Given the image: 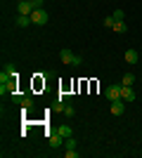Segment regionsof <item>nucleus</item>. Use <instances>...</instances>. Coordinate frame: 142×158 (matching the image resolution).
<instances>
[{
    "instance_id": "16",
    "label": "nucleus",
    "mask_w": 142,
    "mask_h": 158,
    "mask_svg": "<svg viewBox=\"0 0 142 158\" xmlns=\"http://www.w3.org/2000/svg\"><path fill=\"white\" fill-rule=\"evenodd\" d=\"M64 149H76V139H74V137H67V142H64Z\"/></svg>"
},
{
    "instance_id": "9",
    "label": "nucleus",
    "mask_w": 142,
    "mask_h": 158,
    "mask_svg": "<svg viewBox=\"0 0 142 158\" xmlns=\"http://www.w3.org/2000/svg\"><path fill=\"white\" fill-rule=\"evenodd\" d=\"M31 24H33V21H31V17H26V14H19V19H17V26H19V28H28Z\"/></svg>"
},
{
    "instance_id": "8",
    "label": "nucleus",
    "mask_w": 142,
    "mask_h": 158,
    "mask_svg": "<svg viewBox=\"0 0 142 158\" xmlns=\"http://www.w3.org/2000/svg\"><path fill=\"white\" fill-rule=\"evenodd\" d=\"M59 57H62V61H64V64H71V61H74V57H76V54L71 52L69 47H64V50H62V52H59Z\"/></svg>"
},
{
    "instance_id": "15",
    "label": "nucleus",
    "mask_w": 142,
    "mask_h": 158,
    "mask_svg": "<svg viewBox=\"0 0 142 158\" xmlns=\"http://www.w3.org/2000/svg\"><path fill=\"white\" fill-rule=\"evenodd\" d=\"M21 106H24V109H33V97H24V102H21Z\"/></svg>"
},
{
    "instance_id": "22",
    "label": "nucleus",
    "mask_w": 142,
    "mask_h": 158,
    "mask_svg": "<svg viewBox=\"0 0 142 158\" xmlns=\"http://www.w3.org/2000/svg\"><path fill=\"white\" fill-rule=\"evenodd\" d=\"M83 64V57H74V61H71V66H81Z\"/></svg>"
},
{
    "instance_id": "20",
    "label": "nucleus",
    "mask_w": 142,
    "mask_h": 158,
    "mask_svg": "<svg viewBox=\"0 0 142 158\" xmlns=\"http://www.w3.org/2000/svg\"><path fill=\"white\" fill-rule=\"evenodd\" d=\"M116 21H123V10H114V14H111Z\"/></svg>"
},
{
    "instance_id": "17",
    "label": "nucleus",
    "mask_w": 142,
    "mask_h": 158,
    "mask_svg": "<svg viewBox=\"0 0 142 158\" xmlns=\"http://www.w3.org/2000/svg\"><path fill=\"white\" fill-rule=\"evenodd\" d=\"M114 17H111V14H109V17H104V26H107V28H114Z\"/></svg>"
},
{
    "instance_id": "3",
    "label": "nucleus",
    "mask_w": 142,
    "mask_h": 158,
    "mask_svg": "<svg viewBox=\"0 0 142 158\" xmlns=\"http://www.w3.org/2000/svg\"><path fill=\"white\" fill-rule=\"evenodd\" d=\"M104 97L109 99V102H114V99H121V83H118V85H109L107 90H104Z\"/></svg>"
},
{
    "instance_id": "21",
    "label": "nucleus",
    "mask_w": 142,
    "mask_h": 158,
    "mask_svg": "<svg viewBox=\"0 0 142 158\" xmlns=\"http://www.w3.org/2000/svg\"><path fill=\"white\" fill-rule=\"evenodd\" d=\"M31 7H33V10H41V7H43V0H31Z\"/></svg>"
},
{
    "instance_id": "12",
    "label": "nucleus",
    "mask_w": 142,
    "mask_h": 158,
    "mask_svg": "<svg viewBox=\"0 0 142 158\" xmlns=\"http://www.w3.org/2000/svg\"><path fill=\"white\" fill-rule=\"evenodd\" d=\"M121 85H135V73H123Z\"/></svg>"
},
{
    "instance_id": "18",
    "label": "nucleus",
    "mask_w": 142,
    "mask_h": 158,
    "mask_svg": "<svg viewBox=\"0 0 142 158\" xmlns=\"http://www.w3.org/2000/svg\"><path fill=\"white\" fill-rule=\"evenodd\" d=\"M12 102H17V104H21V102H24V97H21V92H17V90H14V92H12Z\"/></svg>"
},
{
    "instance_id": "19",
    "label": "nucleus",
    "mask_w": 142,
    "mask_h": 158,
    "mask_svg": "<svg viewBox=\"0 0 142 158\" xmlns=\"http://www.w3.org/2000/svg\"><path fill=\"white\" fill-rule=\"evenodd\" d=\"M64 156H67V158H78V151H76V149H67Z\"/></svg>"
},
{
    "instance_id": "6",
    "label": "nucleus",
    "mask_w": 142,
    "mask_h": 158,
    "mask_svg": "<svg viewBox=\"0 0 142 158\" xmlns=\"http://www.w3.org/2000/svg\"><path fill=\"white\" fill-rule=\"evenodd\" d=\"M17 12H19V14H26V17H31V12H33V7H31V0H21L19 5H17Z\"/></svg>"
},
{
    "instance_id": "14",
    "label": "nucleus",
    "mask_w": 142,
    "mask_h": 158,
    "mask_svg": "<svg viewBox=\"0 0 142 158\" xmlns=\"http://www.w3.org/2000/svg\"><path fill=\"white\" fill-rule=\"evenodd\" d=\"M64 116H67V118H74V116H76V109L71 104H67V106H64Z\"/></svg>"
},
{
    "instance_id": "10",
    "label": "nucleus",
    "mask_w": 142,
    "mask_h": 158,
    "mask_svg": "<svg viewBox=\"0 0 142 158\" xmlns=\"http://www.w3.org/2000/svg\"><path fill=\"white\" fill-rule=\"evenodd\" d=\"M123 57H126V61H128V64H137V52H135V50H126V54H123Z\"/></svg>"
},
{
    "instance_id": "5",
    "label": "nucleus",
    "mask_w": 142,
    "mask_h": 158,
    "mask_svg": "<svg viewBox=\"0 0 142 158\" xmlns=\"http://www.w3.org/2000/svg\"><path fill=\"white\" fill-rule=\"evenodd\" d=\"M135 90H133V85H121V99H126V102H135Z\"/></svg>"
},
{
    "instance_id": "11",
    "label": "nucleus",
    "mask_w": 142,
    "mask_h": 158,
    "mask_svg": "<svg viewBox=\"0 0 142 158\" xmlns=\"http://www.w3.org/2000/svg\"><path fill=\"white\" fill-rule=\"evenodd\" d=\"M57 132H59L64 139H67V137H74V130H71L69 125H59V127H57Z\"/></svg>"
},
{
    "instance_id": "7",
    "label": "nucleus",
    "mask_w": 142,
    "mask_h": 158,
    "mask_svg": "<svg viewBox=\"0 0 142 158\" xmlns=\"http://www.w3.org/2000/svg\"><path fill=\"white\" fill-rule=\"evenodd\" d=\"M62 139H64V137H62L59 132H52V135H50V139H47V144L52 146V149H59V146H62Z\"/></svg>"
},
{
    "instance_id": "2",
    "label": "nucleus",
    "mask_w": 142,
    "mask_h": 158,
    "mask_svg": "<svg viewBox=\"0 0 142 158\" xmlns=\"http://www.w3.org/2000/svg\"><path fill=\"white\" fill-rule=\"evenodd\" d=\"M31 21L38 24V26H45L47 21H50V17H47V12L41 7V10H33V12H31Z\"/></svg>"
},
{
    "instance_id": "4",
    "label": "nucleus",
    "mask_w": 142,
    "mask_h": 158,
    "mask_svg": "<svg viewBox=\"0 0 142 158\" xmlns=\"http://www.w3.org/2000/svg\"><path fill=\"white\" fill-rule=\"evenodd\" d=\"M126 104H128L126 99H114L111 102V116H123L126 113Z\"/></svg>"
},
{
    "instance_id": "1",
    "label": "nucleus",
    "mask_w": 142,
    "mask_h": 158,
    "mask_svg": "<svg viewBox=\"0 0 142 158\" xmlns=\"http://www.w3.org/2000/svg\"><path fill=\"white\" fill-rule=\"evenodd\" d=\"M10 80H17V66L7 61L2 66V73H0V83H10Z\"/></svg>"
},
{
    "instance_id": "13",
    "label": "nucleus",
    "mask_w": 142,
    "mask_h": 158,
    "mask_svg": "<svg viewBox=\"0 0 142 158\" xmlns=\"http://www.w3.org/2000/svg\"><path fill=\"white\" fill-rule=\"evenodd\" d=\"M114 31H116V33H126V31H128L126 21H114Z\"/></svg>"
}]
</instances>
